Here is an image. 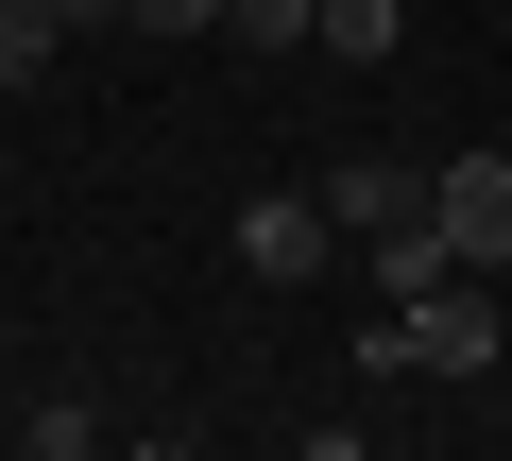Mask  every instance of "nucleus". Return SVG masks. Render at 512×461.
<instances>
[{
  "instance_id": "1",
  "label": "nucleus",
  "mask_w": 512,
  "mask_h": 461,
  "mask_svg": "<svg viewBox=\"0 0 512 461\" xmlns=\"http://www.w3.org/2000/svg\"><path fill=\"white\" fill-rule=\"evenodd\" d=\"M359 359H376V376H444V393H461V376H495V291H478V274H444V291L376 308V342H359Z\"/></svg>"
},
{
  "instance_id": "2",
  "label": "nucleus",
  "mask_w": 512,
  "mask_h": 461,
  "mask_svg": "<svg viewBox=\"0 0 512 461\" xmlns=\"http://www.w3.org/2000/svg\"><path fill=\"white\" fill-rule=\"evenodd\" d=\"M427 205H444V257L461 274H512V154H444Z\"/></svg>"
},
{
  "instance_id": "3",
  "label": "nucleus",
  "mask_w": 512,
  "mask_h": 461,
  "mask_svg": "<svg viewBox=\"0 0 512 461\" xmlns=\"http://www.w3.org/2000/svg\"><path fill=\"white\" fill-rule=\"evenodd\" d=\"M342 257V222H325V188H274V205H239V274L256 291H308Z\"/></svg>"
},
{
  "instance_id": "4",
  "label": "nucleus",
  "mask_w": 512,
  "mask_h": 461,
  "mask_svg": "<svg viewBox=\"0 0 512 461\" xmlns=\"http://www.w3.org/2000/svg\"><path fill=\"white\" fill-rule=\"evenodd\" d=\"M325 222H342V257H359V240H393V222H427V171H393V154H342V171H325Z\"/></svg>"
},
{
  "instance_id": "5",
  "label": "nucleus",
  "mask_w": 512,
  "mask_h": 461,
  "mask_svg": "<svg viewBox=\"0 0 512 461\" xmlns=\"http://www.w3.org/2000/svg\"><path fill=\"white\" fill-rule=\"evenodd\" d=\"M359 274H376V308L444 291V274H461V257H444V205H427V222H393V240H359Z\"/></svg>"
},
{
  "instance_id": "6",
  "label": "nucleus",
  "mask_w": 512,
  "mask_h": 461,
  "mask_svg": "<svg viewBox=\"0 0 512 461\" xmlns=\"http://www.w3.org/2000/svg\"><path fill=\"white\" fill-rule=\"evenodd\" d=\"M393 35H410V0H325L308 18V52H342V69H393Z\"/></svg>"
},
{
  "instance_id": "7",
  "label": "nucleus",
  "mask_w": 512,
  "mask_h": 461,
  "mask_svg": "<svg viewBox=\"0 0 512 461\" xmlns=\"http://www.w3.org/2000/svg\"><path fill=\"white\" fill-rule=\"evenodd\" d=\"M52 52H69L52 0H0V86H52Z\"/></svg>"
},
{
  "instance_id": "8",
  "label": "nucleus",
  "mask_w": 512,
  "mask_h": 461,
  "mask_svg": "<svg viewBox=\"0 0 512 461\" xmlns=\"http://www.w3.org/2000/svg\"><path fill=\"white\" fill-rule=\"evenodd\" d=\"M308 18H325V0H222V35H239V52H308Z\"/></svg>"
},
{
  "instance_id": "9",
  "label": "nucleus",
  "mask_w": 512,
  "mask_h": 461,
  "mask_svg": "<svg viewBox=\"0 0 512 461\" xmlns=\"http://www.w3.org/2000/svg\"><path fill=\"white\" fill-rule=\"evenodd\" d=\"M18 444H35V461H86V444H103V410H86V393H52V410H18Z\"/></svg>"
},
{
  "instance_id": "10",
  "label": "nucleus",
  "mask_w": 512,
  "mask_h": 461,
  "mask_svg": "<svg viewBox=\"0 0 512 461\" xmlns=\"http://www.w3.org/2000/svg\"><path fill=\"white\" fill-rule=\"evenodd\" d=\"M120 35H222V0H120Z\"/></svg>"
}]
</instances>
